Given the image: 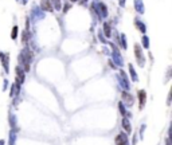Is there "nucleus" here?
<instances>
[{
    "label": "nucleus",
    "mask_w": 172,
    "mask_h": 145,
    "mask_svg": "<svg viewBox=\"0 0 172 145\" xmlns=\"http://www.w3.org/2000/svg\"><path fill=\"white\" fill-rule=\"evenodd\" d=\"M123 97L125 98V102H126V104L132 105V102H133V101H132V96H128L126 93H124V94H123Z\"/></svg>",
    "instance_id": "obj_3"
},
{
    "label": "nucleus",
    "mask_w": 172,
    "mask_h": 145,
    "mask_svg": "<svg viewBox=\"0 0 172 145\" xmlns=\"http://www.w3.org/2000/svg\"><path fill=\"white\" fill-rule=\"evenodd\" d=\"M16 30H18V28L15 27V28H14V35H12V38H16Z\"/></svg>",
    "instance_id": "obj_5"
},
{
    "label": "nucleus",
    "mask_w": 172,
    "mask_h": 145,
    "mask_svg": "<svg viewBox=\"0 0 172 145\" xmlns=\"http://www.w3.org/2000/svg\"><path fill=\"white\" fill-rule=\"evenodd\" d=\"M42 7L44 9H47V11H53V7L50 4V0H42Z\"/></svg>",
    "instance_id": "obj_2"
},
{
    "label": "nucleus",
    "mask_w": 172,
    "mask_h": 145,
    "mask_svg": "<svg viewBox=\"0 0 172 145\" xmlns=\"http://www.w3.org/2000/svg\"><path fill=\"white\" fill-rule=\"evenodd\" d=\"M126 142H128V140H126L125 134L121 133L116 137V145H126Z\"/></svg>",
    "instance_id": "obj_1"
},
{
    "label": "nucleus",
    "mask_w": 172,
    "mask_h": 145,
    "mask_svg": "<svg viewBox=\"0 0 172 145\" xmlns=\"http://www.w3.org/2000/svg\"><path fill=\"white\" fill-rule=\"evenodd\" d=\"M124 126H125V129L128 132H131V125H128V122H126V120H124Z\"/></svg>",
    "instance_id": "obj_4"
},
{
    "label": "nucleus",
    "mask_w": 172,
    "mask_h": 145,
    "mask_svg": "<svg viewBox=\"0 0 172 145\" xmlns=\"http://www.w3.org/2000/svg\"><path fill=\"white\" fill-rule=\"evenodd\" d=\"M73 1H74V0H73Z\"/></svg>",
    "instance_id": "obj_6"
}]
</instances>
